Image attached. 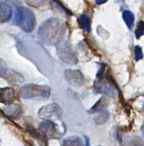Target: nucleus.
I'll list each match as a JSON object with an SVG mask.
<instances>
[{"instance_id": "1", "label": "nucleus", "mask_w": 144, "mask_h": 146, "mask_svg": "<svg viewBox=\"0 0 144 146\" xmlns=\"http://www.w3.org/2000/svg\"><path fill=\"white\" fill-rule=\"evenodd\" d=\"M66 28L65 21L59 18H51L41 24L37 35L40 40L47 45H57L63 41Z\"/></svg>"}, {"instance_id": "2", "label": "nucleus", "mask_w": 144, "mask_h": 146, "mask_svg": "<svg viewBox=\"0 0 144 146\" xmlns=\"http://www.w3.org/2000/svg\"><path fill=\"white\" fill-rule=\"evenodd\" d=\"M15 23L25 32H31L36 27V18L31 10L26 7H18L15 13Z\"/></svg>"}, {"instance_id": "3", "label": "nucleus", "mask_w": 144, "mask_h": 146, "mask_svg": "<svg viewBox=\"0 0 144 146\" xmlns=\"http://www.w3.org/2000/svg\"><path fill=\"white\" fill-rule=\"evenodd\" d=\"M51 89L47 85L27 84L21 88L20 94L25 99L46 100L50 97Z\"/></svg>"}, {"instance_id": "4", "label": "nucleus", "mask_w": 144, "mask_h": 146, "mask_svg": "<svg viewBox=\"0 0 144 146\" xmlns=\"http://www.w3.org/2000/svg\"><path fill=\"white\" fill-rule=\"evenodd\" d=\"M56 47L57 56L63 62L69 65H75L77 63L78 59L76 53L68 41H61L56 45Z\"/></svg>"}, {"instance_id": "5", "label": "nucleus", "mask_w": 144, "mask_h": 146, "mask_svg": "<svg viewBox=\"0 0 144 146\" xmlns=\"http://www.w3.org/2000/svg\"><path fill=\"white\" fill-rule=\"evenodd\" d=\"M114 82L111 79V78L109 75L105 77V75L102 77L98 78L95 82L94 88L96 91L105 94V96L110 97V98H115L117 94V87H115Z\"/></svg>"}, {"instance_id": "6", "label": "nucleus", "mask_w": 144, "mask_h": 146, "mask_svg": "<svg viewBox=\"0 0 144 146\" xmlns=\"http://www.w3.org/2000/svg\"><path fill=\"white\" fill-rule=\"evenodd\" d=\"M38 117L43 120L52 121L53 119H60L63 112L59 105L53 103L50 104L43 106L38 111Z\"/></svg>"}, {"instance_id": "7", "label": "nucleus", "mask_w": 144, "mask_h": 146, "mask_svg": "<svg viewBox=\"0 0 144 146\" xmlns=\"http://www.w3.org/2000/svg\"><path fill=\"white\" fill-rule=\"evenodd\" d=\"M64 76L67 82L74 87H82L86 82L84 75L79 70L66 69L64 72Z\"/></svg>"}, {"instance_id": "8", "label": "nucleus", "mask_w": 144, "mask_h": 146, "mask_svg": "<svg viewBox=\"0 0 144 146\" xmlns=\"http://www.w3.org/2000/svg\"><path fill=\"white\" fill-rule=\"evenodd\" d=\"M39 131L43 137L54 139L59 137L57 125L53 121L44 120L39 125Z\"/></svg>"}, {"instance_id": "9", "label": "nucleus", "mask_w": 144, "mask_h": 146, "mask_svg": "<svg viewBox=\"0 0 144 146\" xmlns=\"http://www.w3.org/2000/svg\"><path fill=\"white\" fill-rule=\"evenodd\" d=\"M0 76L4 78L9 82L12 83H22L24 82V78L21 74L9 68H0Z\"/></svg>"}, {"instance_id": "10", "label": "nucleus", "mask_w": 144, "mask_h": 146, "mask_svg": "<svg viewBox=\"0 0 144 146\" xmlns=\"http://www.w3.org/2000/svg\"><path fill=\"white\" fill-rule=\"evenodd\" d=\"M15 91L10 88H0V102L8 104L14 100Z\"/></svg>"}, {"instance_id": "11", "label": "nucleus", "mask_w": 144, "mask_h": 146, "mask_svg": "<svg viewBox=\"0 0 144 146\" xmlns=\"http://www.w3.org/2000/svg\"><path fill=\"white\" fill-rule=\"evenodd\" d=\"M12 11L11 7L4 2H0V24L5 23L11 18Z\"/></svg>"}, {"instance_id": "12", "label": "nucleus", "mask_w": 144, "mask_h": 146, "mask_svg": "<svg viewBox=\"0 0 144 146\" xmlns=\"http://www.w3.org/2000/svg\"><path fill=\"white\" fill-rule=\"evenodd\" d=\"M109 104V100L105 97H101L99 100L96 102V104L91 107L89 113H96L98 112L102 111L104 110H106L107 107Z\"/></svg>"}, {"instance_id": "13", "label": "nucleus", "mask_w": 144, "mask_h": 146, "mask_svg": "<svg viewBox=\"0 0 144 146\" xmlns=\"http://www.w3.org/2000/svg\"><path fill=\"white\" fill-rule=\"evenodd\" d=\"M110 118V113L108 110H104L102 111L97 113V115L95 116L94 120L96 125H103L105 123H107V120Z\"/></svg>"}, {"instance_id": "14", "label": "nucleus", "mask_w": 144, "mask_h": 146, "mask_svg": "<svg viewBox=\"0 0 144 146\" xmlns=\"http://www.w3.org/2000/svg\"><path fill=\"white\" fill-rule=\"evenodd\" d=\"M122 18L123 20L124 21L126 25L130 30H132L134 25V21H135V16L134 14L133 13L132 11H129V10H125L123 11L122 13Z\"/></svg>"}, {"instance_id": "15", "label": "nucleus", "mask_w": 144, "mask_h": 146, "mask_svg": "<svg viewBox=\"0 0 144 146\" xmlns=\"http://www.w3.org/2000/svg\"><path fill=\"white\" fill-rule=\"evenodd\" d=\"M62 146H84V143L80 137L72 136L64 139Z\"/></svg>"}, {"instance_id": "16", "label": "nucleus", "mask_w": 144, "mask_h": 146, "mask_svg": "<svg viewBox=\"0 0 144 146\" xmlns=\"http://www.w3.org/2000/svg\"><path fill=\"white\" fill-rule=\"evenodd\" d=\"M4 112L8 116H11V117H16L20 115L21 110L20 107H18L17 105L11 104L5 108Z\"/></svg>"}, {"instance_id": "17", "label": "nucleus", "mask_w": 144, "mask_h": 146, "mask_svg": "<svg viewBox=\"0 0 144 146\" xmlns=\"http://www.w3.org/2000/svg\"><path fill=\"white\" fill-rule=\"evenodd\" d=\"M79 23L80 27L84 30V31L89 32L91 30V22L89 17L85 15H82L80 16L79 19Z\"/></svg>"}, {"instance_id": "18", "label": "nucleus", "mask_w": 144, "mask_h": 146, "mask_svg": "<svg viewBox=\"0 0 144 146\" xmlns=\"http://www.w3.org/2000/svg\"><path fill=\"white\" fill-rule=\"evenodd\" d=\"M129 146H144V141L139 136L134 135L130 139Z\"/></svg>"}, {"instance_id": "19", "label": "nucleus", "mask_w": 144, "mask_h": 146, "mask_svg": "<svg viewBox=\"0 0 144 146\" xmlns=\"http://www.w3.org/2000/svg\"><path fill=\"white\" fill-rule=\"evenodd\" d=\"M144 34V21H139L135 30V36L137 39H139Z\"/></svg>"}, {"instance_id": "20", "label": "nucleus", "mask_w": 144, "mask_h": 146, "mask_svg": "<svg viewBox=\"0 0 144 146\" xmlns=\"http://www.w3.org/2000/svg\"><path fill=\"white\" fill-rule=\"evenodd\" d=\"M134 59L135 61H139L140 59L143 58V50L139 46H136L134 47Z\"/></svg>"}, {"instance_id": "21", "label": "nucleus", "mask_w": 144, "mask_h": 146, "mask_svg": "<svg viewBox=\"0 0 144 146\" xmlns=\"http://www.w3.org/2000/svg\"><path fill=\"white\" fill-rule=\"evenodd\" d=\"M85 146H89V139L87 136H85Z\"/></svg>"}, {"instance_id": "22", "label": "nucleus", "mask_w": 144, "mask_h": 146, "mask_svg": "<svg viewBox=\"0 0 144 146\" xmlns=\"http://www.w3.org/2000/svg\"><path fill=\"white\" fill-rule=\"evenodd\" d=\"M105 2H105V1H104V2H98V1H97L96 3H97V4H102V3H105Z\"/></svg>"}, {"instance_id": "23", "label": "nucleus", "mask_w": 144, "mask_h": 146, "mask_svg": "<svg viewBox=\"0 0 144 146\" xmlns=\"http://www.w3.org/2000/svg\"><path fill=\"white\" fill-rule=\"evenodd\" d=\"M142 131H143V135L144 137V124L143 125V126H142Z\"/></svg>"}, {"instance_id": "24", "label": "nucleus", "mask_w": 144, "mask_h": 146, "mask_svg": "<svg viewBox=\"0 0 144 146\" xmlns=\"http://www.w3.org/2000/svg\"><path fill=\"white\" fill-rule=\"evenodd\" d=\"M143 112H144V104H143Z\"/></svg>"}, {"instance_id": "25", "label": "nucleus", "mask_w": 144, "mask_h": 146, "mask_svg": "<svg viewBox=\"0 0 144 146\" xmlns=\"http://www.w3.org/2000/svg\"><path fill=\"white\" fill-rule=\"evenodd\" d=\"M99 146H101V145H99Z\"/></svg>"}]
</instances>
